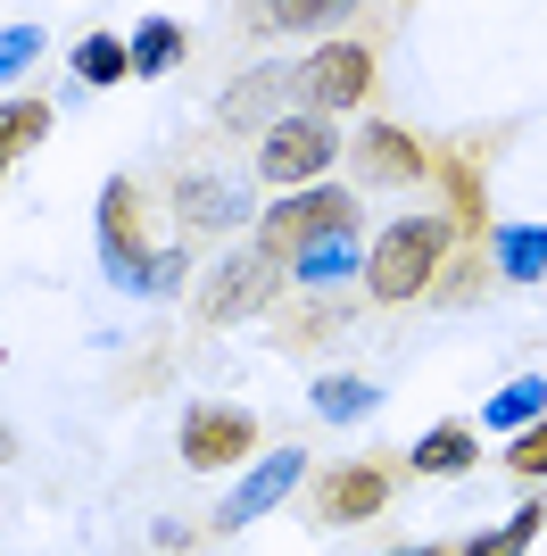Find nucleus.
<instances>
[{"instance_id": "obj_1", "label": "nucleus", "mask_w": 547, "mask_h": 556, "mask_svg": "<svg viewBox=\"0 0 547 556\" xmlns=\"http://www.w3.org/2000/svg\"><path fill=\"white\" fill-rule=\"evenodd\" d=\"M448 250H456L448 216H398V225L373 241V257H365V291H373V307L423 300V291L440 282V266H448Z\"/></svg>"}, {"instance_id": "obj_2", "label": "nucleus", "mask_w": 547, "mask_h": 556, "mask_svg": "<svg viewBox=\"0 0 547 556\" xmlns=\"http://www.w3.org/2000/svg\"><path fill=\"white\" fill-rule=\"evenodd\" d=\"M357 232V200H348L341 184H316V191H291V200H274V216L257 225V250H274V257H307V250H323V241H348Z\"/></svg>"}, {"instance_id": "obj_3", "label": "nucleus", "mask_w": 547, "mask_h": 556, "mask_svg": "<svg viewBox=\"0 0 547 556\" xmlns=\"http://www.w3.org/2000/svg\"><path fill=\"white\" fill-rule=\"evenodd\" d=\"M291 84L307 92V116H323V125H332L341 109H365V100H373V42H365V34L323 42L316 59L291 75Z\"/></svg>"}, {"instance_id": "obj_4", "label": "nucleus", "mask_w": 547, "mask_h": 556, "mask_svg": "<svg viewBox=\"0 0 547 556\" xmlns=\"http://www.w3.org/2000/svg\"><path fill=\"white\" fill-rule=\"evenodd\" d=\"M332 166V125L323 116H274L257 134V175L282 191H316V175Z\"/></svg>"}, {"instance_id": "obj_5", "label": "nucleus", "mask_w": 547, "mask_h": 556, "mask_svg": "<svg viewBox=\"0 0 547 556\" xmlns=\"http://www.w3.org/2000/svg\"><path fill=\"white\" fill-rule=\"evenodd\" d=\"M274 291H282V257L274 250H241V257H225V266H216V275L200 282V300H191V316H200V325H232V316H250V307H266Z\"/></svg>"}, {"instance_id": "obj_6", "label": "nucleus", "mask_w": 547, "mask_h": 556, "mask_svg": "<svg viewBox=\"0 0 547 556\" xmlns=\"http://www.w3.org/2000/svg\"><path fill=\"white\" fill-rule=\"evenodd\" d=\"M390 482H398L390 457H348L316 482V515L323 523H373V515L390 507Z\"/></svg>"}, {"instance_id": "obj_7", "label": "nucleus", "mask_w": 547, "mask_h": 556, "mask_svg": "<svg viewBox=\"0 0 547 556\" xmlns=\"http://www.w3.org/2000/svg\"><path fill=\"white\" fill-rule=\"evenodd\" d=\"M250 448H257V416H241V407H191L182 416V465H200V473L250 457Z\"/></svg>"}, {"instance_id": "obj_8", "label": "nucleus", "mask_w": 547, "mask_h": 556, "mask_svg": "<svg viewBox=\"0 0 547 556\" xmlns=\"http://www.w3.org/2000/svg\"><path fill=\"white\" fill-rule=\"evenodd\" d=\"M357 166L373 175V184H432V150H423L407 125H365Z\"/></svg>"}, {"instance_id": "obj_9", "label": "nucleus", "mask_w": 547, "mask_h": 556, "mask_svg": "<svg viewBox=\"0 0 547 556\" xmlns=\"http://www.w3.org/2000/svg\"><path fill=\"white\" fill-rule=\"evenodd\" d=\"M298 473H307V457H298V448H274V465H257L250 482L232 490L225 507H216V532H232V523H250V515H266L274 498H282V490L298 482Z\"/></svg>"}, {"instance_id": "obj_10", "label": "nucleus", "mask_w": 547, "mask_h": 556, "mask_svg": "<svg viewBox=\"0 0 547 556\" xmlns=\"http://www.w3.org/2000/svg\"><path fill=\"white\" fill-rule=\"evenodd\" d=\"M432 175H448V200H456V232H465V250H473V241H489V200H481V150L465 141V150H448V159H440Z\"/></svg>"}, {"instance_id": "obj_11", "label": "nucleus", "mask_w": 547, "mask_h": 556, "mask_svg": "<svg viewBox=\"0 0 547 556\" xmlns=\"http://www.w3.org/2000/svg\"><path fill=\"white\" fill-rule=\"evenodd\" d=\"M175 208H182V225H191V232H200V225H241V216H250V191L216 184V175H182Z\"/></svg>"}, {"instance_id": "obj_12", "label": "nucleus", "mask_w": 547, "mask_h": 556, "mask_svg": "<svg viewBox=\"0 0 547 556\" xmlns=\"http://www.w3.org/2000/svg\"><path fill=\"white\" fill-rule=\"evenodd\" d=\"M473 465H481L473 424H440V432H423V441L407 448V473H473Z\"/></svg>"}, {"instance_id": "obj_13", "label": "nucleus", "mask_w": 547, "mask_h": 556, "mask_svg": "<svg viewBox=\"0 0 547 556\" xmlns=\"http://www.w3.org/2000/svg\"><path fill=\"white\" fill-rule=\"evenodd\" d=\"M133 184H109V200H100V250H109V275L133 282L141 275V257H133Z\"/></svg>"}, {"instance_id": "obj_14", "label": "nucleus", "mask_w": 547, "mask_h": 556, "mask_svg": "<svg viewBox=\"0 0 547 556\" xmlns=\"http://www.w3.org/2000/svg\"><path fill=\"white\" fill-rule=\"evenodd\" d=\"M125 59H133V75H166V67L182 59V25H175V17H150L133 42H125Z\"/></svg>"}, {"instance_id": "obj_15", "label": "nucleus", "mask_w": 547, "mask_h": 556, "mask_svg": "<svg viewBox=\"0 0 547 556\" xmlns=\"http://www.w3.org/2000/svg\"><path fill=\"white\" fill-rule=\"evenodd\" d=\"M498 275H506V282H539V275H547V232L506 225V232H498Z\"/></svg>"}, {"instance_id": "obj_16", "label": "nucleus", "mask_w": 547, "mask_h": 556, "mask_svg": "<svg viewBox=\"0 0 547 556\" xmlns=\"http://www.w3.org/2000/svg\"><path fill=\"white\" fill-rule=\"evenodd\" d=\"M250 34H307V25H341V9L332 0H282V9H250Z\"/></svg>"}, {"instance_id": "obj_17", "label": "nucleus", "mask_w": 547, "mask_h": 556, "mask_svg": "<svg viewBox=\"0 0 547 556\" xmlns=\"http://www.w3.org/2000/svg\"><path fill=\"white\" fill-rule=\"evenodd\" d=\"M42 134H50V109H42V100H0V159H25Z\"/></svg>"}, {"instance_id": "obj_18", "label": "nucleus", "mask_w": 547, "mask_h": 556, "mask_svg": "<svg viewBox=\"0 0 547 556\" xmlns=\"http://www.w3.org/2000/svg\"><path fill=\"white\" fill-rule=\"evenodd\" d=\"M282 92V75H241L232 84V100H225V125L232 134H250V125H266V100Z\"/></svg>"}, {"instance_id": "obj_19", "label": "nucleus", "mask_w": 547, "mask_h": 556, "mask_svg": "<svg viewBox=\"0 0 547 556\" xmlns=\"http://www.w3.org/2000/svg\"><path fill=\"white\" fill-rule=\"evenodd\" d=\"M75 75H84V84H125V75H133V59H125V42L91 34V42L75 50Z\"/></svg>"}, {"instance_id": "obj_20", "label": "nucleus", "mask_w": 547, "mask_h": 556, "mask_svg": "<svg viewBox=\"0 0 547 556\" xmlns=\"http://www.w3.org/2000/svg\"><path fill=\"white\" fill-rule=\"evenodd\" d=\"M547 416V382H514V391H498V407H489V432H506V424H539Z\"/></svg>"}, {"instance_id": "obj_21", "label": "nucleus", "mask_w": 547, "mask_h": 556, "mask_svg": "<svg viewBox=\"0 0 547 556\" xmlns=\"http://www.w3.org/2000/svg\"><path fill=\"white\" fill-rule=\"evenodd\" d=\"M481 282H489V257H481V250H465V257L448 266V275H440V291H448V300L465 307V300H481Z\"/></svg>"}, {"instance_id": "obj_22", "label": "nucleus", "mask_w": 547, "mask_h": 556, "mask_svg": "<svg viewBox=\"0 0 547 556\" xmlns=\"http://www.w3.org/2000/svg\"><path fill=\"white\" fill-rule=\"evenodd\" d=\"M506 465H514L523 482H539V473H547V416L531 424V432H514V448H506Z\"/></svg>"}, {"instance_id": "obj_23", "label": "nucleus", "mask_w": 547, "mask_h": 556, "mask_svg": "<svg viewBox=\"0 0 547 556\" xmlns=\"http://www.w3.org/2000/svg\"><path fill=\"white\" fill-rule=\"evenodd\" d=\"M316 407H323V416H365V407H373V391L332 374V382H316Z\"/></svg>"}, {"instance_id": "obj_24", "label": "nucleus", "mask_w": 547, "mask_h": 556, "mask_svg": "<svg viewBox=\"0 0 547 556\" xmlns=\"http://www.w3.org/2000/svg\"><path fill=\"white\" fill-rule=\"evenodd\" d=\"M348 266H357V250H348V241H323V250L298 257V275H307V282H332V275H348Z\"/></svg>"}, {"instance_id": "obj_25", "label": "nucleus", "mask_w": 547, "mask_h": 556, "mask_svg": "<svg viewBox=\"0 0 547 556\" xmlns=\"http://www.w3.org/2000/svg\"><path fill=\"white\" fill-rule=\"evenodd\" d=\"M34 50H42V34H34V25H9V34H0V75H17Z\"/></svg>"}, {"instance_id": "obj_26", "label": "nucleus", "mask_w": 547, "mask_h": 556, "mask_svg": "<svg viewBox=\"0 0 547 556\" xmlns=\"http://www.w3.org/2000/svg\"><path fill=\"white\" fill-rule=\"evenodd\" d=\"M539 523H547V498H523V515H514V523H506V548L523 556L531 540H539Z\"/></svg>"}, {"instance_id": "obj_27", "label": "nucleus", "mask_w": 547, "mask_h": 556, "mask_svg": "<svg viewBox=\"0 0 547 556\" xmlns=\"http://www.w3.org/2000/svg\"><path fill=\"white\" fill-rule=\"evenodd\" d=\"M456 556H514V548H506V532H481V540H465Z\"/></svg>"}, {"instance_id": "obj_28", "label": "nucleus", "mask_w": 547, "mask_h": 556, "mask_svg": "<svg viewBox=\"0 0 547 556\" xmlns=\"http://www.w3.org/2000/svg\"><path fill=\"white\" fill-rule=\"evenodd\" d=\"M390 556H448V548H390Z\"/></svg>"}, {"instance_id": "obj_29", "label": "nucleus", "mask_w": 547, "mask_h": 556, "mask_svg": "<svg viewBox=\"0 0 547 556\" xmlns=\"http://www.w3.org/2000/svg\"><path fill=\"white\" fill-rule=\"evenodd\" d=\"M0 166H9V159H0Z\"/></svg>"}]
</instances>
